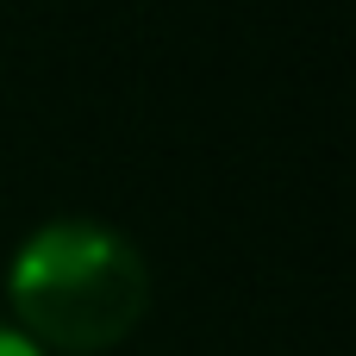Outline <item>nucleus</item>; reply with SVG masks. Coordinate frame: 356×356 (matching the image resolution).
<instances>
[{
	"mask_svg": "<svg viewBox=\"0 0 356 356\" xmlns=\"http://www.w3.org/2000/svg\"><path fill=\"white\" fill-rule=\"evenodd\" d=\"M13 325L38 350L94 356L131 338L150 307V269L138 244L100 219L38 225L6 269Z\"/></svg>",
	"mask_w": 356,
	"mask_h": 356,
	"instance_id": "1",
	"label": "nucleus"
},
{
	"mask_svg": "<svg viewBox=\"0 0 356 356\" xmlns=\"http://www.w3.org/2000/svg\"><path fill=\"white\" fill-rule=\"evenodd\" d=\"M0 356H44V350H38V344L19 332L13 319H0Z\"/></svg>",
	"mask_w": 356,
	"mask_h": 356,
	"instance_id": "2",
	"label": "nucleus"
}]
</instances>
